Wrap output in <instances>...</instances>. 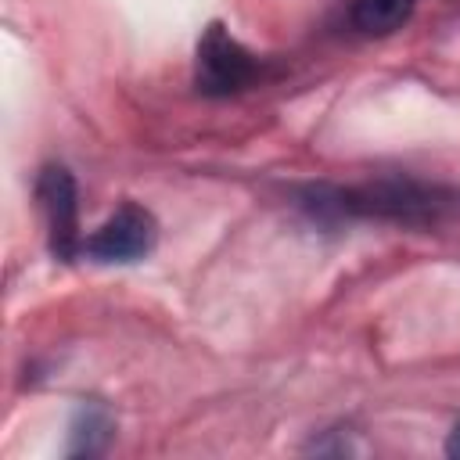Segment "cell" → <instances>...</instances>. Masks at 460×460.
Listing matches in <instances>:
<instances>
[{
    "instance_id": "1",
    "label": "cell",
    "mask_w": 460,
    "mask_h": 460,
    "mask_svg": "<svg viewBox=\"0 0 460 460\" xmlns=\"http://www.w3.org/2000/svg\"><path fill=\"white\" fill-rule=\"evenodd\" d=\"M456 201L453 190L417 183L410 176H392V180H374L359 187H331L316 183L298 190V208L309 212L320 223H341V219H392V223H410L424 226L435 223L449 205Z\"/></svg>"
},
{
    "instance_id": "2",
    "label": "cell",
    "mask_w": 460,
    "mask_h": 460,
    "mask_svg": "<svg viewBox=\"0 0 460 460\" xmlns=\"http://www.w3.org/2000/svg\"><path fill=\"white\" fill-rule=\"evenodd\" d=\"M262 75L259 58L230 36L223 22H212L194 47V86L205 97H234Z\"/></svg>"
},
{
    "instance_id": "3",
    "label": "cell",
    "mask_w": 460,
    "mask_h": 460,
    "mask_svg": "<svg viewBox=\"0 0 460 460\" xmlns=\"http://www.w3.org/2000/svg\"><path fill=\"white\" fill-rule=\"evenodd\" d=\"M36 205L47 223V244L50 255L61 262H72L83 255L79 237V187L75 176L65 165H43L36 176Z\"/></svg>"
},
{
    "instance_id": "4",
    "label": "cell",
    "mask_w": 460,
    "mask_h": 460,
    "mask_svg": "<svg viewBox=\"0 0 460 460\" xmlns=\"http://www.w3.org/2000/svg\"><path fill=\"white\" fill-rule=\"evenodd\" d=\"M155 216L137 201H122L90 237H83V255L93 262H140L155 252Z\"/></svg>"
},
{
    "instance_id": "5",
    "label": "cell",
    "mask_w": 460,
    "mask_h": 460,
    "mask_svg": "<svg viewBox=\"0 0 460 460\" xmlns=\"http://www.w3.org/2000/svg\"><path fill=\"white\" fill-rule=\"evenodd\" d=\"M115 435L111 413L101 402H83L72 417V431H68V456H97L108 449Z\"/></svg>"
},
{
    "instance_id": "6",
    "label": "cell",
    "mask_w": 460,
    "mask_h": 460,
    "mask_svg": "<svg viewBox=\"0 0 460 460\" xmlns=\"http://www.w3.org/2000/svg\"><path fill=\"white\" fill-rule=\"evenodd\" d=\"M413 7H417V0H352L349 22L363 36H388L406 25Z\"/></svg>"
},
{
    "instance_id": "7",
    "label": "cell",
    "mask_w": 460,
    "mask_h": 460,
    "mask_svg": "<svg viewBox=\"0 0 460 460\" xmlns=\"http://www.w3.org/2000/svg\"><path fill=\"white\" fill-rule=\"evenodd\" d=\"M446 456H453V460H460V424L449 431V438H446Z\"/></svg>"
}]
</instances>
